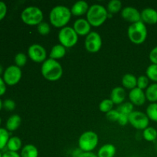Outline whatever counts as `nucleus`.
I'll use <instances>...</instances> for the list:
<instances>
[{"mask_svg":"<svg viewBox=\"0 0 157 157\" xmlns=\"http://www.w3.org/2000/svg\"><path fill=\"white\" fill-rule=\"evenodd\" d=\"M71 9L67 6H56L49 13L50 23L55 28L62 29L67 26L71 18Z\"/></svg>","mask_w":157,"mask_h":157,"instance_id":"1","label":"nucleus"},{"mask_svg":"<svg viewBox=\"0 0 157 157\" xmlns=\"http://www.w3.org/2000/svg\"><path fill=\"white\" fill-rule=\"evenodd\" d=\"M42 76L49 81H57L62 77L63 68L56 60L48 58L42 63L41 68Z\"/></svg>","mask_w":157,"mask_h":157,"instance_id":"2","label":"nucleus"},{"mask_svg":"<svg viewBox=\"0 0 157 157\" xmlns=\"http://www.w3.org/2000/svg\"><path fill=\"white\" fill-rule=\"evenodd\" d=\"M86 17L90 25L100 27L108 18V12L102 5L94 4L89 8Z\"/></svg>","mask_w":157,"mask_h":157,"instance_id":"3","label":"nucleus"},{"mask_svg":"<svg viewBox=\"0 0 157 157\" xmlns=\"http://www.w3.org/2000/svg\"><path fill=\"white\" fill-rule=\"evenodd\" d=\"M129 39L135 44H141L147 38V28L142 21L133 23L127 29Z\"/></svg>","mask_w":157,"mask_h":157,"instance_id":"4","label":"nucleus"},{"mask_svg":"<svg viewBox=\"0 0 157 157\" xmlns=\"http://www.w3.org/2000/svg\"><path fill=\"white\" fill-rule=\"evenodd\" d=\"M44 15L41 9L37 6H28L21 13V19L25 24L35 26L43 21Z\"/></svg>","mask_w":157,"mask_h":157,"instance_id":"5","label":"nucleus"},{"mask_svg":"<svg viewBox=\"0 0 157 157\" xmlns=\"http://www.w3.org/2000/svg\"><path fill=\"white\" fill-rule=\"evenodd\" d=\"M98 135L94 131H86L78 139V148L82 152H93L98 145Z\"/></svg>","mask_w":157,"mask_h":157,"instance_id":"6","label":"nucleus"},{"mask_svg":"<svg viewBox=\"0 0 157 157\" xmlns=\"http://www.w3.org/2000/svg\"><path fill=\"white\" fill-rule=\"evenodd\" d=\"M58 38L60 44L66 48L74 47L78 41V35L73 27L70 26H65L61 29L58 32Z\"/></svg>","mask_w":157,"mask_h":157,"instance_id":"7","label":"nucleus"},{"mask_svg":"<svg viewBox=\"0 0 157 157\" xmlns=\"http://www.w3.org/2000/svg\"><path fill=\"white\" fill-rule=\"evenodd\" d=\"M129 124L135 129L144 130L149 127L150 119L146 113L134 110L129 115Z\"/></svg>","mask_w":157,"mask_h":157,"instance_id":"8","label":"nucleus"},{"mask_svg":"<svg viewBox=\"0 0 157 157\" xmlns=\"http://www.w3.org/2000/svg\"><path fill=\"white\" fill-rule=\"evenodd\" d=\"M22 76L21 67L16 65H10L3 72V80L9 86H13L18 84Z\"/></svg>","mask_w":157,"mask_h":157,"instance_id":"9","label":"nucleus"},{"mask_svg":"<svg viewBox=\"0 0 157 157\" xmlns=\"http://www.w3.org/2000/svg\"><path fill=\"white\" fill-rule=\"evenodd\" d=\"M84 46L87 52L96 53L101 50L102 47V38L97 32H90L84 40Z\"/></svg>","mask_w":157,"mask_h":157,"instance_id":"10","label":"nucleus"},{"mask_svg":"<svg viewBox=\"0 0 157 157\" xmlns=\"http://www.w3.org/2000/svg\"><path fill=\"white\" fill-rule=\"evenodd\" d=\"M28 55L32 61L36 63H43L47 60L46 49L39 44H33L29 46Z\"/></svg>","mask_w":157,"mask_h":157,"instance_id":"11","label":"nucleus"},{"mask_svg":"<svg viewBox=\"0 0 157 157\" xmlns=\"http://www.w3.org/2000/svg\"><path fill=\"white\" fill-rule=\"evenodd\" d=\"M121 16L124 20L131 24L141 21V15L139 10L132 6H127L121 10Z\"/></svg>","mask_w":157,"mask_h":157,"instance_id":"12","label":"nucleus"},{"mask_svg":"<svg viewBox=\"0 0 157 157\" xmlns=\"http://www.w3.org/2000/svg\"><path fill=\"white\" fill-rule=\"evenodd\" d=\"M91 27L90 23L85 18H78L73 25V29L78 36H87L91 32Z\"/></svg>","mask_w":157,"mask_h":157,"instance_id":"13","label":"nucleus"},{"mask_svg":"<svg viewBox=\"0 0 157 157\" xmlns=\"http://www.w3.org/2000/svg\"><path fill=\"white\" fill-rule=\"evenodd\" d=\"M128 96L130 102H131L134 106H143L147 101L145 91L138 87L130 90Z\"/></svg>","mask_w":157,"mask_h":157,"instance_id":"14","label":"nucleus"},{"mask_svg":"<svg viewBox=\"0 0 157 157\" xmlns=\"http://www.w3.org/2000/svg\"><path fill=\"white\" fill-rule=\"evenodd\" d=\"M141 21L144 24L155 25L157 23V11L152 8H146L140 12Z\"/></svg>","mask_w":157,"mask_h":157,"instance_id":"15","label":"nucleus"},{"mask_svg":"<svg viewBox=\"0 0 157 157\" xmlns=\"http://www.w3.org/2000/svg\"><path fill=\"white\" fill-rule=\"evenodd\" d=\"M90 8L88 3L83 0L76 2L71 8V12L75 16H81V15H87L88 9Z\"/></svg>","mask_w":157,"mask_h":157,"instance_id":"16","label":"nucleus"},{"mask_svg":"<svg viewBox=\"0 0 157 157\" xmlns=\"http://www.w3.org/2000/svg\"><path fill=\"white\" fill-rule=\"evenodd\" d=\"M126 98L125 89L122 87H116L112 90L110 93V99L113 101L114 104H123Z\"/></svg>","mask_w":157,"mask_h":157,"instance_id":"17","label":"nucleus"},{"mask_svg":"<svg viewBox=\"0 0 157 157\" xmlns=\"http://www.w3.org/2000/svg\"><path fill=\"white\" fill-rule=\"evenodd\" d=\"M117 153V149L114 145L107 144L103 145L98 151V157H114Z\"/></svg>","mask_w":157,"mask_h":157,"instance_id":"18","label":"nucleus"},{"mask_svg":"<svg viewBox=\"0 0 157 157\" xmlns=\"http://www.w3.org/2000/svg\"><path fill=\"white\" fill-rule=\"evenodd\" d=\"M67 53V48L61 44H55L51 49L50 54H49V58H52L54 60H58L64 58Z\"/></svg>","mask_w":157,"mask_h":157,"instance_id":"19","label":"nucleus"},{"mask_svg":"<svg viewBox=\"0 0 157 157\" xmlns=\"http://www.w3.org/2000/svg\"><path fill=\"white\" fill-rule=\"evenodd\" d=\"M122 85L125 88L133 90L137 87V78L132 74H125L122 78Z\"/></svg>","mask_w":157,"mask_h":157,"instance_id":"20","label":"nucleus"},{"mask_svg":"<svg viewBox=\"0 0 157 157\" xmlns=\"http://www.w3.org/2000/svg\"><path fill=\"white\" fill-rule=\"evenodd\" d=\"M21 123V118L19 115L13 114L9 117L6 121V130L8 131H15L20 127Z\"/></svg>","mask_w":157,"mask_h":157,"instance_id":"21","label":"nucleus"},{"mask_svg":"<svg viewBox=\"0 0 157 157\" xmlns=\"http://www.w3.org/2000/svg\"><path fill=\"white\" fill-rule=\"evenodd\" d=\"M21 157H38V150L35 145L27 144L21 148Z\"/></svg>","mask_w":157,"mask_h":157,"instance_id":"22","label":"nucleus"},{"mask_svg":"<svg viewBox=\"0 0 157 157\" xmlns=\"http://www.w3.org/2000/svg\"><path fill=\"white\" fill-rule=\"evenodd\" d=\"M21 147H22L21 140L18 136H12L9 138L7 146H6L8 151L16 152V153H18V150H21Z\"/></svg>","mask_w":157,"mask_h":157,"instance_id":"23","label":"nucleus"},{"mask_svg":"<svg viewBox=\"0 0 157 157\" xmlns=\"http://www.w3.org/2000/svg\"><path fill=\"white\" fill-rule=\"evenodd\" d=\"M145 94L147 101L151 103H157V83L149 85L146 89Z\"/></svg>","mask_w":157,"mask_h":157,"instance_id":"24","label":"nucleus"},{"mask_svg":"<svg viewBox=\"0 0 157 157\" xmlns=\"http://www.w3.org/2000/svg\"><path fill=\"white\" fill-rule=\"evenodd\" d=\"M107 10L112 15L118 13L122 10V2L120 0H111L107 3Z\"/></svg>","mask_w":157,"mask_h":157,"instance_id":"25","label":"nucleus"},{"mask_svg":"<svg viewBox=\"0 0 157 157\" xmlns=\"http://www.w3.org/2000/svg\"><path fill=\"white\" fill-rule=\"evenodd\" d=\"M144 140L149 142H153L157 139V130L154 127H148L143 132Z\"/></svg>","mask_w":157,"mask_h":157,"instance_id":"26","label":"nucleus"},{"mask_svg":"<svg viewBox=\"0 0 157 157\" xmlns=\"http://www.w3.org/2000/svg\"><path fill=\"white\" fill-rule=\"evenodd\" d=\"M133 107H134V105L131 102H124L123 104H120L117 110L120 113H123V114H126L129 116L130 113L134 111Z\"/></svg>","mask_w":157,"mask_h":157,"instance_id":"27","label":"nucleus"},{"mask_svg":"<svg viewBox=\"0 0 157 157\" xmlns=\"http://www.w3.org/2000/svg\"><path fill=\"white\" fill-rule=\"evenodd\" d=\"M146 114L151 121L157 122V103H151L147 108Z\"/></svg>","mask_w":157,"mask_h":157,"instance_id":"28","label":"nucleus"},{"mask_svg":"<svg viewBox=\"0 0 157 157\" xmlns=\"http://www.w3.org/2000/svg\"><path fill=\"white\" fill-rule=\"evenodd\" d=\"M146 76L149 78V80L157 83V64H151L146 71Z\"/></svg>","mask_w":157,"mask_h":157,"instance_id":"29","label":"nucleus"},{"mask_svg":"<svg viewBox=\"0 0 157 157\" xmlns=\"http://www.w3.org/2000/svg\"><path fill=\"white\" fill-rule=\"evenodd\" d=\"M114 104L113 103V101L110 99V98H107V99H104L99 104V109L102 113H107L108 112H110V110H113V107Z\"/></svg>","mask_w":157,"mask_h":157,"instance_id":"30","label":"nucleus"},{"mask_svg":"<svg viewBox=\"0 0 157 157\" xmlns=\"http://www.w3.org/2000/svg\"><path fill=\"white\" fill-rule=\"evenodd\" d=\"M9 138V131L6 129L0 127V150H3L7 146Z\"/></svg>","mask_w":157,"mask_h":157,"instance_id":"31","label":"nucleus"},{"mask_svg":"<svg viewBox=\"0 0 157 157\" xmlns=\"http://www.w3.org/2000/svg\"><path fill=\"white\" fill-rule=\"evenodd\" d=\"M27 61H28V58L25 54L20 52V53H18L15 56V65L18 66V67H23V66L25 65Z\"/></svg>","mask_w":157,"mask_h":157,"instance_id":"32","label":"nucleus"},{"mask_svg":"<svg viewBox=\"0 0 157 157\" xmlns=\"http://www.w3.org/2000/svg\"><path fill=\"white\" fill-rule=\"evenodd\" d=\"M37 30L41 35H47L50 32L51 27L48 23L42 21L37 26Z\"/></svg>","mask_w":157,"mask_h":157,"instance_id":"33","label":"nucleus"},{"mask_svg":"<svg viewBox=\"0 0 157 157\" xmlns=\"http://www.w3.org/2000/svg\"><path fill=\"white\" fill-rule=\"evenodd\" d=\"M149 78L145 75H142L137 78V87L141 90L147 89L149 87Z\"/></svg>","mask_w":157,"mask_h":157,"instance_id":"34","label":"nucleus"},{"mask_svg":"<svg viewBox=\"0 0 157 157\" xmlns=\"http://www.w3.org/2000/svg\"><path fill=\"white\" fill-rule=\"evenodd\" d=\"M106 117H107V119L110 121H113V122H117L118 118L120 117V113L117 111V110H112L110 112H108L107 113H106Z\"/></svg>","mask_w":157,"mask_h":157,"instance_id":"35","label":"nucleus"},{"mask_svg":"<svg viewBox=\"0 0 157 157\" xmlns=\"http://www.w3.org/2000/svg\"><path fill=\"white\" fill-rule=\"evenodd\" d=\"M15 107H16L15 102L11 99H6V101H4V102H3V107H4L6 110L12 111V110H15Z\"/></svg>","mask_w":157,"mask_h":157,"instance_id":"36","label":"nucleus"},{"mask_svg":"<svg viewBox=\"0 0 157 157\" xmlns=\"http://www.w3.org/2000/svg\"><path fill=\"white\" fill-rule=\"evenodd\" d=\"M149 58H150V61H151L152 64H157V46L153 48L150 52V55H149Z\"/></svg>","mask_w":157,"mask_h":157,"instance_id":"37","label":"nucleus"},{"mask_svg":"<svg viewBox=\"0 0 157 157\" xmlns=\"http://www.w3.org/2000/svg\"><path fill=\"white\" fill-rule=\"evenodd\" d=\"M7 13V6L2 1H0V21L6 17Z\"/></svg>","mask_w":157,"mask_h":157,"instance_id":"38","label":"nucleus"},{"mask_svg":"<svg viewBox=\"0 0 157 157\" xmlns=\"http://www.w3.org/2000/svg\"><path fill=\"white\" fill-rule=\"evenodd\" d=\"M117 123L121 126H126L129 123V116L128 115L123 114V113H120Z\"/></svg>","mask_w":157,"mask_h":157,"instance_id":"39","label":"nucleus"},{"mask_svg":"<svg viewBox=\"0 0 157 157\" xmlns=\"http://www.w3.org/2000/svg\"><path fill=\"white\" fill-rule=\"evenodd\" d=\"M6 91V84L5 83L3 78L0 77V96H2L5 94Z\"/></svg>","mask_w":157,"mask_h":157,"instance_id":"40","label":"nucleus"},{"mask_svg":"<svg viewBox=\"0 0 157 157\" xmlns=\"http://www.w3.org/2000/svg\"><path fill=\"white\" fill-rule=\"evenodd\" d=\"M2 157H21V156L16 152L6 151L2 154Z\"/></svg>","mask_w":157,"mask_h":157,"instance_id":"41","label":"nucleus"},{"mask_svg":"<svg viewBox=\"0 0 157 157\" xmlns=\"http://www.w3.org/2000/svg\"><path fill=\"white\" fill-rule=\"evenodd\" d=\"M79 157H98V155L93 152H83Z\"/></svg>","mask_w":157,"mask_h":157,"instance_id":"42","label":"nucleus"},{"mask_svg":"<svg viewBox=\"0 0 157 157\" xmlns=\"http://www.w3.org/2000/svg\"><path fill=\"white\" fill-rule=\"evenodd\" d=\"M82 153L83 152L81 151L79 148L76 149V150H74L73 153H72V156H73V157H79L80 155H81Z\"/></svg>","mask_w":157,"mask_h":157,"instance_id":"43","label":"nucleus"},{"mask_svg":"<svg viewBox=\"0 0 157 157\" xmlns=\"http://www.w3.org/2000/svg\"><path fill=\"white\" fill-rule=\"evenodd\" d=\"M2 107H3V102L2 101L1 98H0V110H2Z\"/></svg>","mask_w":157,"mask_h":157,"instance_id":"44","label":"nucleus"},{"mask_svg":"<svg viewBox=\"0 0 157 157\" xmlns=\"http://www.w3.org/2000/svg\"><path fill=\"white\" fill-rule=\"evenodd\" d=\"M2 73V66L0 65V75H1Z\"/></svg>","mask_w":157,"mask_h":157,"instance_id":"45","label":"nucleus"},{"mask_svg":"<svg viewBox=\"0 0 157 157\" xmlns=\"http://www.w3.org/2000/svg\"><path fill=\"white\" fill-rule=\"evenodd\" d=\"M0 157H2V154L1 153V152H0Z\"/></svg>","mask_w":157,"mask_h":157,"instance_id":"46","label":"nucleus"},{"mask_svg":"<svg viewBox=\"0 0 157 157\" xmlns=\"http://www.w3.org/2000/svg\"><path fill=\"white\" fill-rule=\"evenodd\" d=\"M1 121H2V120H1V117H0V124H1Z\"/></svg>","mask_w":157,"mask_h":157,"instance_id":"47","label":"nucleus"}]
</instances>
